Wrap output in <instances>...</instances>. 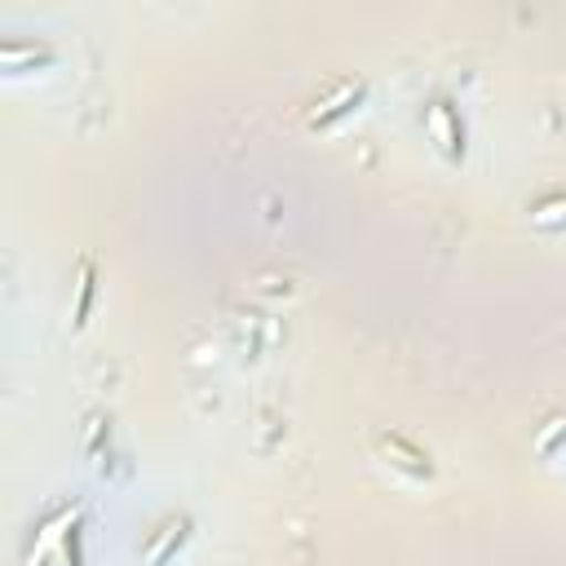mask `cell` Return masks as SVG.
Masks as SVG:
<instances>
[{
  "label": "cell",
  "instance_id": "obj_1",
  "mask_svg": "<svg viewBox=\"0 0 566 566\" xmlns=\"http://www.w3.org/2000/svg\"><path fill=\"white\" fill-rule=\"evenodd\" d=\"M424 124H429V137L438 142V150H442L447 159H460V155H464V128H460V115L451 111V102H447V97L429 102Z\"/></svg>",
  "mask_w": 566,
  "mask_h": 566
},
{
  "label": "cell",
  "instance_id": "obj_2",
  "mask_svg": "<svg viewBox=\"0 0 566 566\" xmlns=\"http://www.w3.org/2000/svg\"><path fill=\"white\" fill-rule=\"evenodd\" d=\"M363 93H367L363 80H340V84L332 88V97H323V102L310 111V128H327V124H336L340 115H349V111L363 102Z\"/></svg>",
  "mask_w": 566,
  "mask_h": 566
},
{
  "label": "cell",
  "instance_id": "obj_3",
  "mask_svg": "<svg viewBox=\"0 0 566 566\" xmlns=\"http://www.w3.org/2000/svg\"><path fill=\"white\" fill-rule=\"evenodd\" d=\"M186 535H190V517L186 513H177V517H168L150 539H146V548H142V557H146V566H168V557L186 544Z\"/></svg>",
  "mask_w": 566,
  "mask_h": 566
},
{
  "label": "cell",
  "instance_id": "obj_4",
  "mask_svg": "<svg viewBox=\"0 0 566 566\" xmlns=\"http://www.w3.org/2000/svg\"><path fill=\"white\" fill-rule=\"evenodd\" d=\"M385 455H389V464L394 469H402L407 478H433V464H429V455L420 451V447H411L407 438H398V433H380V442H376Z\"/></svg>",
  "mask_w": 566,
  "mask_h": 566
},
{
  "label": "cell",
  "instance_id": "obj_5",
  "mask_svg": "<svg viewBox=\"0 0 566 566\" xmlns=\"http://www.w3.org/2000/svg\"><path fill=\"white\" fill-rule=\"evenodd\" d=\"M531 226H539V230L566 226V195H548V199L531 203Z\"/></svg>",
  "mask_w": 566,
  "mask_h": 566
},
{
  "label": "cell",
  "instance_id": "obj_6",
  "mask_svg": "<svg viewBox=\"0 0 566 566\" xmlns=\"http://www.w3.org/2000/svg\"><path fill=\"white\" fill-rule=\"evenodd\" d=\"M88 305H93V265H84L80 274V301H75V323L88 318Z\"/></svg>",
  "mask_w": 566,
  "mask_h": 566
},
{
  "label": "cell",
  "instance_id": "obj_7",
  "mask_svg": "<svg viewBox=\"0 0 566 566\" xmlns=\"http://www.w3.org/2000/svg\"><path fill=\"white\" fill-rule=\"evenodd\" d=\"M562 433H566V420H548V429H544V433L535 438V451H539V455H553V451H557V438H562Z\"/></svg>",
  "mask_w": 566,
  "mask_h": 566
}]
</instances>
